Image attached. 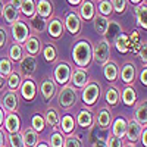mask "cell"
<instances>
[{
    "label": "cell",
    "mask_w": 147,
    "mask_h": 147,
    "mask_svg": "<svg viewBox=\"0 0 147 147\" xmlns=\"http://www.w3.org/2000/svg\"><path fill=\"white\" fill-rule=\"evenodd\" d=\"M72 57L74 62L77 63L78 68L84 69L85 66H88L91 59H93V46L88 40H80L75 43L72 49Z\"/></svg>",
    "instance_id": "1"
},
{
    "label": "cell",
    "mask_w": 147,
    "mask_h": 147,
    "mask_svg": "<svg viewBox=\"0 0 147 147\" xmlns=\"http://www.w3.org/2000/svg\"><path fill=\"white\" fill-rule=\"evenodd\" d=\"M77 100H78L77 90H75V87H72V85H69V84L63 85V88L57 94V103L63 109H69L72 106H75Z\"/></svg>",
    "instance_id": "2"
},
{
    "label": "cell",
    "mask_w": 147,
    "mask_h": 147,
    "mask_svg": "<svg viewBox=\"0 0 147 147\" xmlns=\"http://www.w3.org/2000/svg\"><path fill=\"white\" fill-rule=\"evenodd\" d=\"M10 32H12V37H13L15 43L16 44H21V46L25 43L28 40V37L31 35L30 27L24 21H21V19H18L13 24H10Z\"/></svg>",
    "instance_id": "3"
},
{
    "label": "cell",
    "mask_w": 147,
    "mask_h": 147,
    "mask_svg": "<svg viewBox=\"0 0 147 147\" xmlns=\"http://www.w3.org/2000/svg\"><path fill=\"white\" fill-rule=\"evenodd\" d=\"M109 57H110V44L105 38H102L97 43V46L93 49V59L96 63L105 65L109 60Z\"/></svg>",
    "instance_id": "4"
},
{
    "label": "cell",
    "mask_w": 147,
    "mask_h": 147,
    "mask_svg": "<svg viewBox=\"0 0 147 147\" xmlns=\"http://www.w3.org/2000/svg\"><path fill=\"white\" fill-rule=\"evenodd\" d=\"M100 96V85L97 82H88L82 88V100L87 106H93Z\"/></svg>",
    "instance_id": "5"
},
{
    "label": "cell",
    "mask_w": 147,
    "mask_h": 147,
    "mask_svg": "<svg viewBox=\"0 0 147 147\" xmlns=\"http://www.w3.org/2000/svg\"><path fill=\"white\" fill-rule=\"evenodd\" d=\"M35 68H37V60L34 56L27 55L19 60V75H22V77L31 78L32 74L35 72Z\"/></svg>",
    "instance_id": "6"
},
{
    "label": "cell",
    "mask_w": 147,
    "mask_h": 147,
    "mask_svg": "<svg viewBox=\"0 0 147 147\" xmlns=\"http://www.w3.org/2000/svg\"><path fill=\"white\" fill-rule=\"evenodd\" d=\"M19 106V97L15 91H6L2 97V109L7 110L9 113H16Z\"/></svg>",
    "instance_id": "7"
},
{
    "label": "cell",
    "mask_w": 147,
    "mask_h": 147,
    "mask_svg": "<svg viewBox=\"0 0 147 147\" xmlns=\"http://www.w3.org/2000/svg\"><path fill=\"white\" fill-rule=\"evenodd\" d=\"M71 72H72V69H71L69 63L59 62L55 68V80H56V82L60 84V85H66L69 82V78H71Z\"/></svg>",
    "instance_id": "8"
},
{
    "label": "cell",
    "mask_w": 147,
    "mask_h": 147,
    "mask_svg": "<svg viewBox=\"0 0 147 147\" xmlns=\"http://www.w3.org/2000/svg\"><path fill=\"white\" fill-rule=\"evenodd\" d=\"M81 25H82V21L81 18L78 16L77 12H69L66 15L65 21H63V27L72 34V35H77L80 31H81Z\"/></svg>",
    "instance_id": "9"
},
{
    "label": "cell",
    "mask_w": 147,
    "mask_h": 147,
    "mask_svg": "<svg viewBox=\"0 0 147 147\" xmlns=\"http://www.w3.org/2000/svg\"><path fill=\"white\" fill-rule=\"evenodd\" d=\"M69 81L72 82V87L84 88L85 85L90 82V80H88V72L85 71V69H81V68L74 69V72H71Z\"/></svg>",
    "instance_id": "10"
},
{
    "label": "cell",
    "mask_w": 147,
    "mask_h": 147,
    "mask_svg": "<svg viewBox=\"0 0 147 147\" xmlns=\"http://www.w3.org/2000/svg\"><path fill=\"white\" fill-rule=\"evenodd\" d=\"M96 15V5L94 0H82L80 9H78V16L81 18V21H93Z\"/></svg>",
    "instance_id": "11"
},
{
    "label": "cell",
    "mask_w": 147,
    "mask_h": 147,
    "mask_svg": "<svg viewBox=\"0 0 147 147\" xmlns=\"http://www.w3.org/2000/svg\"><path fill=\"white\" fill-rule=\"evenodd\" d=\"M47 32L50 37L53 38H59V37L63 35V31H65V27H63V21L57 18V16H53L50 21L47 22Z\"/></svg>",
    "instance_id": "12"
},
{
    "label": "cell",
    "mask_w": 147,
    "mask_h": 147,
    "mask_svg": "<svg viewBox=\"0 0 147 147\" xmlns=\"http://www.w3.org/2000/svg\"><path fill=\"white\" fill-rule=\"evenodd\" d=\"M22 47L30 56H35L41 52V40L37 35H30L28 40L24 43Z\"/></svg>",
    "instance_id": "13"
},
{
    "label": "cell",
    "mask_w": 147,
    "mask_h": 147,
    "mask_svg": "<svg viewBox=\"0 0 147 147\" xmlns=\"http://www.w3.org/2000/svg\"><path fill=\"white\" fill-rule=\"evenodd\" d=\"M143 131V127L138 125L136 121H127V129H125V136L129 143H136L140 138V134Z\"/></svg>",
    "instance_id": "14"
},
{
    "label": "cell",
    "mask_w": 147,
    "mask_h": 147,
    "mask_svg": "<svg viewBox=\"0 0 147 147\" xmlns=\"http://www.w3.org/2000/svg\"><path fill=\"white\" fill-rule=\"evenodd\" d=\"M122 34V27L119 25V24L116 21H109V25H107V30L105 32V40L109 43V44H112L118 37Z\"/></svg>",
    "instance_id": "15"
},
{
    "label": "cell",
    "mask_w": 147,
    "mask_h": 147,
    "mask_svg": "<svg viewBox=\"0 0 147 147\" xmlns=\"http://www.w3.org/2000/svg\"><path fill=\"white\" fill-rule=\"evenodd\" d=\"M3 124H5V128L9 134L19 132V129H21V119L16 113H7L5 116Z\"/></svg>",
    "instance_id": "16"
},
{
    "label": "cell",
    "mask_w": 147,
    "mask_h": 147,
    "mask_svg": "<svg viewBox=\"0 0 147 147\" xmlns=\"http://www.w3.org/2000/svg\"><path fill=\"white\" fill-rule=\"evenodd\" d=\"M40 91H41V96L44 97V100H52L55 94H56V84L52 78H46L41 85H40Z\"/></svg>",
    "instance_id": "17"
},
{
    "label": "cell",
    "mask_w": 147,
    "mask_h": 147,
    "mask_svg": "<svg viewBox=\"0 0 147 147\" xmlns=\"http://www.w3.org/2000/svg\"><path fill=\"white\" fill-rule=\"evenodd\" d=\"M35 13L41 16L43 19H47L53 13V5L50 0H38L35 2Z\"/></svg>",
    "instance_id": "18"
},
{
    "label": "cell",
    "mask_w": 147,
    "mask_h": 147,
    "mask_svg": "<svg viewBox=\"0 0 147 147\" xmlns=\"http://www.w3.org/2000/svg\"><path fill=\"white\" fill-rule=\"evenodd\" d=\"M35 93H37L35 82H34L31 78H27L25 81L21 84V96H22L25 100L31 102L34 97H35Z\"/></svg>",
    "instance_id": "19"
},
{
    "label": "cell",
    "mask_w": 147,
    "mask_h": 147,
    "mask_svg": "<svg viewBox=\"0 0 147 147\" xmlns=\"http://www.w3.org/2000/svg\"><path fill=\"white\" fill-rule=\"evenodd\" d=\"M134 12H136V19H137L138 27L146 30L147 28V22H146L147 21V3H146V0L141 2L140 5H137Z\"/></svg>",
    "instance_id": "20"
},
{
    "label": "cell",
    "mask_w": 147,
    "mask_h": 147,
    "mask_svg": "<svg viewBox=\"0 0 147 147\" xmlns=\"http://www.w3.org/2000/svg\"><path fill=\"white\" fill-rule=\"evenodd\" d=\"M93 122H94V118H93V113L90 112V110H80L78 115H77V124L82 128H90L93 125Z\"/></svg>",
    "instance_id": "21"
},
{
    "label": "cell",
    "mask_w": 147,
    "mask_h": 147,
    "mask_svg": "<svg viewBox=\"0 0 147 147\" xmlns=\"http://www.w3.org/2000/svg\"><path fill=\"white\" fill-rule=\"evenodd\" d=\"M103 74H105V77H106L107 81H110V82L116 81L118 74H119L118 65L115 62H112V60H107V62L103 65Z\"/></svg>",
    "instance_id": "22"
},
{
    "label": "cell",
    "mask_w": 147,
    "mask_h": 147,
    "mask_svg": "<svg viewBox=\"0 0 147 147\" xmlns=\"http://www.w3.org/2000/svg\"><path fill=\"white\" fill-rule=\"evenodd\" d=\"M2 15H3V18H5V21L7 24H13V22H16L19 19V10H16L13 6L6 3V5H3Z\"/></svg>",
    "instance_id": "23"
},
{
    "label": "cell",
    "mask_w": 147,
    "mask_h": 147,
    "mask_svg": "<svg viewBox=\"0 0 147 147\" xmlns=\"http://www.w3.org/2000/svg\"><path fill=\"white\" fill-rule=\"evenodd\" d=\"M22 136V140H24V144L25 147H35L37 143H38V136H37V132L32 129V128H27L21 132Z\"/></svg>",
    "instance_id": "24"
},
{
    "label": "cell",
    "mask_w": 147,
    "mask_h": 147,
    "mask_svg": "<svg viewBox=\"0 0 147 147\" xmlns=\"http://www.w3.org/2000/svg\"><path fill=\"white\" fill-rule=\"evenodd\" d=\"M44 122H46V124H49L50 127H53L55 129H57L59 128V122H60L57 110L53 109V107H49L46 110V113H44Z\"/></svg>",
    "instance_id": "25"
},
{
    "label": "cell",
    "mask_w": 147,
    "mask_h": 147,
    "mask_svg": "<svg viewBox=\"0 0 147 147\" xmlns=\"http://www.w3.org/2000/svg\"><path fill=\"white\" fill-rule=\"evenodd\" d=\"M121 78L125 84H132L136 78V66L132 63H125L121 71Z\"/></svg>",
    "instance_id": "26"
},
{
    "label": "cell",
    "mask_w": 147,
    "mask_h": 147,
    "mask_svg": "<svg viewBox=\"0 0 147 147\" xmlns=\"http://www.w3.org/2000/svg\"><path fill=\"white\" fill-rule=\"evenodd\" d=\"M134 121H136L138 125L146 127V124H147V105H146V100H143L138 105V107L136 110V115H134Z\"/></svg>",
    "instance_id": "27"
},
{
    "label": "cell",
    "mask_w": 147,
    "mask_h": 147,
    "mask_svg": "<svg viewBox=\"0 0 147 147\" xmlns=\"http://www.w3.org/2000/svg\"><path fill=\"white\" fill-rule=\"evenodd\" d=\"M93 24H94V30L100 35H105V32L107 30V25H109V18H105L99 13H96L94 18H93Z\"/></svg>",
    "instance_id": "28"
},
{
    "label": "cell",
    "mask_w": 147,
    "mask_h": 147,
    "mask_svg": "<svg viewBox=\"0 0 147 147\" xmlns=\"http://www.w3.org/2000/svg\"><path fill=\"white\" fill-rule=\"evenodd\" d=\"M30 27L35 31V32H44L46 28H47V19H43L41 16L38 15H34L32 18H30Z\"/></svg>",
    "instance_id": "29"
},
{
    "label": "cell",
    "mask_w": 147,
    "mask_h": 147,
    "mask_svg": "<svg viewBox=\"0 0 147 147\" xmlns=\"http://www.w3.org/2000/svg\"><path fill=\"white\" fill-rule=\"evenodd\" d=\"M125 129H127V121L124 118H118L115 119L113 125H112V136L122 138L125 136Z\"/></svg>",
    "instance_id": "30"
},
{
    "label": "cell",
    "mask_w": 147,
    "mask_h": 147,
    "mask_svg": "<svg viewBox=\"0 0 147 147\" xmlns=\"http://www.w3.org/2000/svg\"><path fill=\"white\" fill-rule=\"evenodd\" d=\"M96 13H99L105 18H109L110 15L113 13V6H112V2L110 0H99V3H97V12Z\"/></svg>",
    "instance_id": "31"
},
{
    "label": "cell",
    "mask_w": 147,
    "mask_h": 147,
    "mask_svg": "<svg viewBox=\"0 0 147 147\" xmlns=\"http://www.w3.org/2000/svg\"><path fill=\"white\" fill-rule=\"evenodd\" d=\"M59 127L62 128V134H69L74 131V128H75V119H74L71 115H65L62 118V121L59 122Z\"/></svg>",
    "instance_id": "32"
},
{
    "label": "cell",
    "mask_w": 147,
    "mask_h": 147,
    "mask_svg": "<svg viewBox=\"0 0 147 147\" xmlns=\"http://www.w3.org/2000/svg\"><path fill=\"white\" fill-rule=\"evenodd\" d=\"M19 13L27 18H32L35 15V0H24L19 9Z\"/></svg>",
    "instance_id": "33"
},
{
    "label": "cell",
    "mask_w": 147,
    "mask_h": 147,
    "mask_svg": "<svg viewBox=\"0 0 147 147\" xmlns=\"http://www.w3.org/2000/svg\"><path fill=\"white\" fill-rule=\"evenodd\" d=\"M110 121H112V113L109 112L107 109H102L99 115H97V124H99L100 128H109L110 125Z\"/></svg>",
    "instance_id": "34"
},
{
    "label": "cell",
    "mask_w": 147,
    "mask_h": 147,
    "mask_svg": "<svg viewBox=\"0 0 147 147\" xmlns=\"http://www.w3.org/2000/svg\"><path fill=\"white\" fill-rule=\"evenodd\" d=\"M113 44L116 46L118 52H121V53H127V52L129 50V40H128V35L124 34V32H122V34L118 37V38L113 41Z\"/></svg>",
    "instance_id": "35"
},
{
    "label": "cell",
    "mask_w": 147,
    "mask_h": 147,
    "mask_svg": "<svg viewBox=\"0 0 147 147\" xmlns=\"http://www.w3.org/2000/svg\"><path fill=\"white\" fill-rule=\"evenodd\" d=\"M137 100V94H136V90L132 87H125L124 91H122V102H124L127 106H132Z\"/></svg>",
    "instance_id": "36"
},
{
    "label": "cell",
    "mask_w": 147,
    "mask_h": 147,
    "mask_svg": "<svg viewBox=\"0 0 147 147\" xmlns=\"http://www.w3.org/2000/svg\"><path fill=\"white\" fill-rule=\"evenodd\" d=\"M9 57L10 60H15V62H19V60L24 57V47L21 44H12L9 49Z\"/></svg>",
    "instance_id": "37"
},
{
    "label": "cell",
    "mask_w": 147,
    "mask_h": 147,
    "mask_svg": "<svg viewBox=\"0 0 147 147\" xmlns=\"http://www.w3.org/2000/svg\"><path fill=\"white\" fill-rule=\"evenodd\" d=\"M21 84H22V81H21V75L18 72H12L7 77V88L10 91H13V90L16 91V88L21 87Z\"/></svg>",
    "instance_id": "38"
},
{
    "label": "cell",
    "mask_w": 147,
    "mask_h": 147,
    "mask_svg": "<svg viewBox=\"0 0 147 147\" xmlns=\"http://www.w3.org/2000/svg\"><path fill=\"white\" fill-rule=\"evenodd\" d=\"M63 144H65V136L57 129H55V132L50 136V147H63Z\"/></svg>",
    "instance_id": "39"
},
{
    "label": "cell",
    "mask_w": 147,
    "mask_h": 147,
    "mask_svg": "<svg viewBox=\"0 0 147 147\" xmlns=\"http://www.w3.org/2000/svg\"><path fill=\"white\" fill-rule=\"evenodd\" d=\"M44 125H46V122H44V118L38 113H35L31 119V127L35 132H41L44 129Z\"/></svg>",
    "instance_id": "40"
},
{
    "label": "cell",
    "mask_w": 147,
    "mask_h": 147,
    "mask_svg": "<svg viewBox=\"0 0 147 147\" xmlns=\"http://www.w3.org/2000/svg\"><path fill=\"white\" fill-rule=\"evenodd\" d=\"M12 72L13 71H12V62L7 57L0 59V75L5 78V77H9Z\"/></svg>",
    "instance_id": "41"
},
{
    "label": "cell",
    "mask_w": 147,
    "mask_h": 147,
    "mask_svg": "<svg viewBox=\"0 0 147 147\" xmlns=\"http://www.w3.org/2000/svg\"><path fill=\"white\" fill-rule=\"evenodd\" d=\"M105 99L109 105H116L118 100H119V93L115 87H110L106 90V96H105Z\"/></svg>",
    "instance_id": "42"
},
{
    "label": "cell",
    "mask_w": 147,
    "mask_h": 147,
    "mask_svg": "<svg viewBox=\"0 0 147 147\" xmlns=\"http://www.w3.org/2000/svg\"><path fill=\"white\" fill-rule=\"evenodd\" d=\"M43 56H44V59L47 60V62H55L56 60V49H55V46L47 44L44 47V50H43Z\"/></svg>",
    "instance_id": "43"
},
{
    "label": "cell",
    "mask_w": 147,
    "mask_h": 147,
    "mask_svg": "<svg viewBox=\"0 0 147 147\" xmlns=\"http://www.w3.org/2000/svg\"><path fill=\"white\" fill-rule=\"evenodd\" d=\"M9 144H10V147H25L21 132L10 134V136H9Z\"/></svg>",
    "instance_id": "44"
},
{
    "label": "cell",
    "mask_w": 147,
    "mask_h": 147,
    "mask_svg": "<svg viewBox=\"0 0 147 147\" xmlns=\"http://www.w3.org/2000/svg\"><path fill=\"white\" fill-rule=\"evenodd\" d=\"M110 2L113 6V12H116V13H124L125 12L128 0H110Z\"/></svg>",
    "instance_id": "45"
},
{
    "label": "cell",
    "mask_w": 147,
    "mask_h": 147,
    "mask_svg": "<svg viewBox=\"0 0 147 147\" xmlns=\"http://www.w3.org/2000/svg\"><path fill=\"white\" fill-rule=\"evenodd\" d=\"M63 147H82V146H81V141H80L77 137L69 136V137L65 138V144H63Z\"/></svg>",
    "instance_id": "46"
},
{
    "label": "cell",
    "mask_w": 147,
    "mask_h": 147,
    "mask_svg": "<svg viewBox=\"0 0 147 147\" xmlns=\"http://www.w3.org/2000/svg\"><path fill=\"white\" fill-rule=\"evenodd\" d=\"M107 147H124V143H122V138H118L115 136H110L109 140L106 141Z\"/></svg>",
    "instance_id": "47"
},
{
    "label": "cell",
    "mask_w": 147,
    "mask_h": 147,
    "mask_svg": "<svg viewBox=\"0 0 147 147\" xmlns=\"http://www.w3.org/2000/svg\"><path fill=\"white\" fill-rule=\"evenodd\" d=\"M147 46H146V43H143L141 44V50H140V59H141V62H147Z\"/></svg>",
    "instance_id": "48"
},
{
    "label": "cell",
    "mask_w": 147,
    "mask_h": 147,
    "mask_svg": "<svg viewBox=\"0 0 147 147\" xmlns=\"http://www.w3.org/2000/svg\"><path fill=\"white\" fill-rule=\"evenodd\" d=\"M6 41H7L6 31H5V28H0V47H5Z\"/></svg>",
    "instance_id": "49"
},
{
    "label": "cell",
    "mask_w": 147,
    "mask_h": 147,
    "mask_svg": "<svg viewBox=\"0 0 147 147\" xmlns=\"http://www.w3.org/2000/svg\"><path fill=\"white\" fill-rule=\"evenodd\" d=\"M22 2H24V0H10L9 5H10V6H13L16 10H19L21 6H22Z\"/></svg>",
    "instance_id": "50"
},
{
    "label": "cell",
    "mask_w": 147,
    "mask_h": 147,
    "mask_svg": "<svg viewBox=\"0 0 147 147\" xmlns=\"http://www.w3.org/2000/svg\"><path fill=\"white\" fill-rule=\"evenodd\" d=\"M146 78H147V69L144 68V69L141 71V74H140V80H141V84H143V85H147V80H146Z\"/></svg>",
    "instance_id": "51"
},
{
    "label": "cell",
    "mask_w": 147,
    "mask_h": 147,
    "mask_svg": "<svg viewBox=\"0 0 147 147\" xmlns=\"http://www.w3.org/2000/svg\"><path fill=\"white\" fill-rule=\"evenodd\" d=\"M6 146V136H5V131L0 128V147H5Z\"/></svg>",
    "instance_id": "52"
},
{
    "label": "cell",
    "mask_w": 147,
    "mask_h": 147,
    "mask_svg": "<svg viewBox=\"0 0 147 147\" xmlns=\"http://www.w3.org/2000/svg\"><path fill=\"white\" fill-rule=\"evenodd\" d=\"M140 137H141V143H143V146H144V147H147V138H146V137H147V129H146V128L141 131Z\"/></svg>",
    "instance_id": "53"
},
{
    "label": "cell",
    "mask_w": 147,
    "mask_h": 147,
    "mask_svg": "<svg viewBox=\"0 0 147 147\" xmlns=\"http://www.w3.org/2000/svg\"><path fill=\"white\" fill-rule=\"evenodd\" d=\"M93 147H107V146H106V141H103V140H97V141L93 143Z\"/></svg>",
    "instance_id": "54"
},
{
    "label": "cell",
    "mask_w": 147,
    "mask_h": 147,
    "mask_svg": "<svg viewBox=\"0 0 147 147\" xmlns=\"http://www.w3.org/2000/svg\"><path fill=\"white\" fill-rule=\"evenodd\" d=\"M81 2H82V0H68V3H69L71 6H80Z\"/></svg>",
    "instance_id": "55"
},
{
    "label": "cell",
    "mask_w": 147,
    "mask_h": 147,
    "mask_svg": "<svg viewBox=\"0 0 147 147\" xmlns=\"http://www.w3.org/2000/svg\"><path fill=\"white\" fill-rule=\"evenodd\" d=\"M5 112H3V109H2V106H0V127H2V124H3V121H5Z\"/></svg>",
    "instance_id": "56"
},
{
    "label": "cell",
    "mask_w": 147,
    "mask_h": 147,
    "mask_svg": "<svg viewBox=\"0 0 147 147\" xmlns=\"http://www.w3.org/2000/svg\"><path fill=\"white\" fill-rule=\"evenodd\" d=\"M128 2H129L131 5H136V6H137V5H140V3L143 2V0H128Z\"/></svg>",
    "instance_id": "57"
},
{
    "label": "cell",
    "mask_w": 147,
    "mask_h": 147,
    "mask_svg": "<svg viewBox=\"0 0 147 147\" xmlns=\"http://www.w3.org/2000/svg\"><path fill=\"white\" fill-rule=\"evenodd\" d=\"M35 147H49V144L47 143H37Z\"/></svg>",
    "instance_id": "58"
},
{
    "label": "cell",
    "mask_w": 147,
    "mask_h": 147,
    "mask_svg": "<svg viewBox=\"0 0 147 147\" xmlns=\"http://www.w3.org/2000/svg\"><path fill=\"white\" fill-rule=\"evenodd\" d=\"M3 82H5V78H3L2 75H0V88L3 87Z\"/></svg>",
    "instance_id": "59"
},
{
    "label": "cell",
    "mask_w": 147,
    "mask_h": 147,
    "mask_svg": "<svg viewBox=\"0 0 147 147\" xmlns=\"http://www.w3.org/2000/svg\"><path fill=\"white\" fill-rule=\"evenodd\" d=\"M2 9H3V2L0 0V16H2Z\"/></svg>",
    "instance_id": "60"
},
{
    "label": "cell",
    "mask_w": 147,
    "mask_h": 147,
    "mask_svg": "<svg viewBox=\"0 0 147 147\" xmlns=\"http://www.w3.org/2000/svg\"><path fill=\"white\" fill-rule=\"evenodd\" d=\"M127 147H132V146H131V144H129V146H127Z\"/></svg>",
    "instance_id": "61"
}]
</instances>
